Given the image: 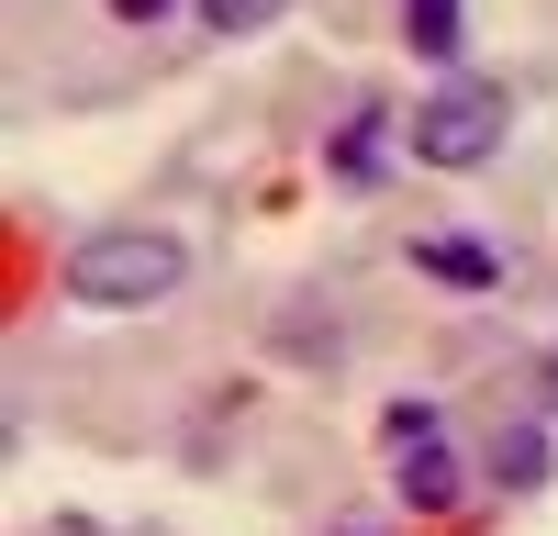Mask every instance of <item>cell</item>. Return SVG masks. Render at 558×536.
Here are the masks:
<instances>
[{"instance_id": "1", "label": "cell", "mask_w": 558, "mask_h": 536, "mask_svg": "<svg viewBox=\"0 0 558 536\" xmlns=\"http://www.w3.org/2000/svg\"><path fill=\"white\" fill-rule=\"evenodd\" d=\"M179 280H191V246H179V235H157V223L89 235V246L68 257V291H78L89 313H146V302H168Z\"/></svg>"}, {"instance_id": "2", "label": "cell", "mask_w": 558, "mask_h": 536, "mask_svg": "<svg viewBox=\"0 0 558 536\" xmlns=\"http://www.w3.org/2000/svg\"><path fill=\"white\" fill-rule=\"evenodd\" d=\"M502 134H514V101H502L492 78H458V89H436V101L413 112V157L458 179V168H481Z\"/></svg>"}, {"instance_id": "3", "label": "cell", "mask_w": 558, "mask_h": 536, "mask_svg": "<svg viewBox=\"0 0 558 536\" xmlns=\"http://www.w3.org/2000/svg\"><path fill=\"white\" fill-rule=\"evenodd\" d=\"M391 447H402V503L447 514V503H458V447L436 436V414H425V402H402V414H391Z\"/></svg>"}, {"instance_id": "4", "label": "cell", "mask_w": 558, "mask_h": 536, "mask_svg": "<svg viewBox=\"0 0 558 536\" xmlns=\"http://www.w3.org/2000/svg\"><path fill=\"white\" fill-rule=\"evenodd\" d=\"M413 268H425L436 291H470V302H481V291H502V257H492L481 235H425V246H413Z\"/></svg>"}, {"instance_id": "5", "label": "cell", "mask_w": 558, "mask_h": 536, "mask_svg": "<svg viewBox=\"0 0 558 536\" xmlns=\"http://www.w3.org/2000/svg\"><path fill=\"white\" fill-rule=\"evenodd\" d=\"M380 157H391V112H380V101L347 112V123H336V146H324V168H336L347 191H368V179H380Z\"/></svg>"}, {"instance_id": "6", "label": "cell", "mask_w": 558, "mask_h": 536, "mask_svg": "<svg viewBox=\"0 0 558 536\" xmlns=\"http://www.w3.org/2000/svg\"><path fill=\"white\" fill-rule=\"evenodd\" d=\"M547 470H558V447H547L536 425H502V436H492V480L525 491V480H547Z\"/></svg>"}, {"instance_id": "7", "label": "cell", "mask_w": 558, "mask_h": 536, "mask_svg": "<svg viewBox=\"0 0 558 536\" xmlns=\"http://www.w3.org/2000/svg\"><path fill=\"white\" fill-rule=\"evenodd\" d=\"M402 34H413V57H458V0H413Z\"/></svg>"}, {"instance_id": "8", "label": "cell", "mask_w": 558, "mask_h": 536, "mask_svg": "<svg viewBox=\"0 0 558 536\" xmlns=\"http://www.w3.org/2000/svg\"><path fill=\"white\" fill-rule=\"evenodd\" d=\"M279 12H291V0H202V23H213V34H268Z\"/></svg>"}, {"instance_id": "9", "label": "cell", "mask_w": 558, "mask_h": 536, "mask_svg": "<svg viewBox=\"0 0 558 536\" xmlns=\"http://www.w3.org/2000/svg\"><path fill=\"white\" fill-rule=\"evenodd\" d=\"M112 12H123V23H168L179 0H112Z\"/></svg>"}, {"instance_id": "10", "label": "cell", "mask_w": 558, "mask_h": 536, "mask_svg": "<svg viewBox=\"0 0 558 536\" xmlns=\"http://www.w3.org/2000/svg\"><path fill=\"white\" fill-rule=\"evenodd\" d=\"M536 391H547V414H558V357H547V369H536Z\"/></svg>"}, {"instance_id": "11", "label": "cell", "mask_w": 558, "mask_h": 536, "mask_svg": "<svg viewBox=\"0 0 558 536\" xmlns=\"http://www.w3.org/2000/svg\"><path fill=\"white\" fill-rule=\"evenodd\" d=\"M347 536H380V525H347Z\"/></svg>"}]
</instances>
